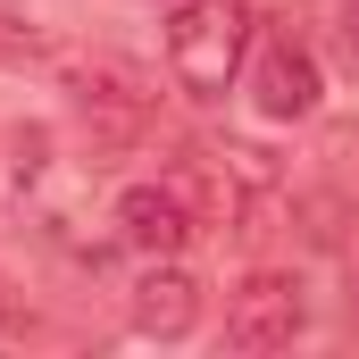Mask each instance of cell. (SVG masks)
Masks as SVG:
<instances>
[{"instance_id":"cell-4","label":"cell","mask_w":359,"mask_h":359,"mask_svg":"<svg viewBox=\"0 0 359 359\" xmlns=\"http://www.w3.org/2000/svg\"><path fill=\"white\" fill-rule=\"evenodd\" d=\"M192 201H184L176 184H134V192H117V243L126 251H142V259H176L184 243H192Z\"/></svg>"},{"instance_id":"cell-3","label":"cell","mask_w":359,"mask_h":359,"mask_svg":"<svg viewBox=\"0 0 359 359\" xmlns=\"http://www.w3.org/2000/svg\"><path fill=\"white\" fill-rule=\"evenodd\" d=\"M67 84H76V109H84V126L100 142H134L151 126V76L134 59H109V50L100 59H76Z\"/></svg>"},{"instance_id":"cell-8","label":"cell","mask_w":359,"mask_h":359,"mask_svg":"<svg viewBox=\"0 0 359 359\" xmlns=\"http://www.w3.org/2000/svg\"><path fill=\"white\" fill-rule=\"evenodd\" d=\"M351 301H359V284H351Z\"/></svg>"},{"instance_id":"cell-7","label":"cell","mask_w":359,"mask_h":359,"mask_svg":"<svg viewBox=\"0 0 359 359\" xmlns=\"http://www.w3.org/2000/svg\"><path fill=\"white\" fill-rule=\"evenodd\" d=\"M67 42V0H0V59H50Z\"/></svg>"},{"instance_id":"cell-5","label":"cell","mask_w":359,"mask_h":359,"mask_svg":"<svg viewBox=\"0 0 359 359\" xmlns=\"http://www.w3.org/2000/svg\"><path fill=\"white\" fill-rule=\"evenodd\" d=\"M318 92H326L318 84V59H309L292 34H268L259 59H251V100H259V117H276V126H284V117H309Z\"/></svg>"},{"instance_id":"cell-2","label":"cell","mask_w":359,"mask_h":359,"mask_svg":"<svg viewBox=\"0 0 359 359\" xmlns=\"http://www.w3.org/2000/svg\"><path fill=\"white\" fill-rule=\"evenodd\" d=\"M309 326V292H301V276H243L234 292H226V343L234 351H284L292 334Z\"/></svg>"},{"instance_id":"cell-6","label":"cell","mask_w":359,"mask_h":359,"mask_svg":"<svg viewBox=\"0 0 359 359\" xmlns=\"http://www.w3.org/2000/svg\"><path fill=\"white\" fill-rule=\"evenodd\" d=\"M134 326H142V334H159V343L192 334V326H201V284H192V268L151 259L142 284H134Z\"/></svg>"},{"instance_id":"cell-1","label":"cell","mask_w":359,"mask_h":359,"mask_svg":"<svg viewBox=\"0 0 359 359\" xmlns=\"http://www.w3.org/2000/svg\"><path fill=\"white\" fill-rule=\"evenodd\" d=\"M243 59H251L243 0H168V76L184 92L217 100V92L243 76Z\"/></svg>"}]
</instances>
